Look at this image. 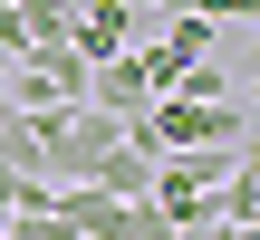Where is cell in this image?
<instances>
[{
    "label": "cell",
    "mask_w": 260,
    "mask_h": 240,
    "mask_svg": "<svg viewBox=\"0 0 260 240\" xmlns=\"http://www.w3.org/2000/svg\"><path fill=\"white\" fill-rule=\"evenodd\" d=\"M0 77H10V106H77V96H87V58H77L68 38H58V48L10 58Z\"/></svg>",
    "instance_id": "cell-1"
},
{
    "label": "cell",
    "mask_w": 260,
    "mask_h": 240,
    "mask_svg": "<svg viewBox=\"0 0 260 240\" xmlns=\"http://www.w3.org/2000/svg\"><path fill=\"white\" fill-rule=\"evenodd\" d=\"M145 29H154V19H145V10H125V0H77V29H68V48L96 67V58H125Z\"/></svg>",
    "instance_id": "cell-2"
},
{
    "label": "cell",
    "mask_w": 260,
    "mask_h": 240,
    "mask_svg": "<svg viewBox=\"0 0 260 240\" xmlns=\"http://www.w3.org/2000/svg\"><path fill=\"white\" fill-rule=\"evenodd\" d=\"M68 29H77V0H0V58L58 48Z\"/></svg>",
    "instance_id": "cell-3"
},
{
    "label": "cell",
    "mask_w": 260,
    "mask_h": 240,
    "mask_svg": "<svg viewBox=\"0 0 260 240\" xmlns=\"http://www.w3.org/2000/svg\"><path fill=\"white\" fill-rule=\"evenodd\" d=\"M87 106H96V115H116V125H135V115L154 106V77L135 67V48H125V58H96V67H87Z\"/></svg>",
    "instance_id": "cell-4"
},
{
    "label": "cell",
    "mask_w": 260,
    "mask_h": 240,
    "mask_svg": "<svg viewBox=\"0 0 260 240\" xmlns=\"http://www.w3.org/2000/svg\"><path fill=\"white\" fill-rule=\"evenodd\" d=\"M154 164H164L154 144H135V135H116V144H106V164H96L87 183H96L106 202H145V192H154Z\"/></svg>",
    "instance_id": "cell-5"
},
{
    "label": "cell",
    "mask_w": 260,
    "mask_h": 240,
    "mask_svg": "<svg viewBox=\"0 0 260 240\" xmlns=\"http://www.w3.org/2000/svg\"><path fill=\"white\" fill-rule=\"evenodd\" d=\"M0 164L39 173V115H29V106H10V115H0Z\"/></svg>",
    "instance_id": "cell-6"
},
{
    "label": "cell",
    "mask_w": 260,
    "mask_h": 240,
    "mask_svg": "<svg viewBox=\"0 0 260 240\" xmlns=\"http://www.w3.org/2000/svg\"><path fill=\"white\" fill-rule=\"evenodd\" d=\"M125 10H145V19H174V10H193V0H125Z\"/></svg>",
    "instance_id": "cell-7"
},
{
    "label": "cell",
    "mask_w": 260,
    "mask_h": 240,
    "mask_svg": "<svg viewBox=\"0 0 260 240\" xmlns=\"http://www.w3.org/2000/svg\"><path fill=\"white\" fill-rule=\"evenodd\" d=\"M241 96H251V106H260V58H251V67H241Z\"/></svg>",
    "instance_id": "cell-8"
},
{
    "label": "cell",
    "mask_w": 260,
    "mask_h": 240,
    "mask_svg": "<svg viewBox=\"0 0 260 240\" xmlns=\"http://www.w3.org/2000/svg\"><path fill=\"white\" fill-rule=\"evenodd\" d=\"M0 115H10V77H0Z\"/></svg>",
    "instance_id": "cell-9"
},
{
    "label": "cell",
    "mask_w": 260,
    "mask_h": 240,
    "mask_svg": "<svg viewBox=\"0 0 260 240\" xmlns=\"http://www.w3.org/2000/svg\"><path fill=\"white\" fill-rule=\"evenodd\" d=\"M241 19H251V29H260V0H251V10H241Z\"/></svg>",
    "instance_id": "cell-10"
},
{
    "label": "cell",
    "mask_w": 260,
    "mask_h": 240,
    "mask_svg": "<svg viewBox=\"0 0 260 240\" xmlns=\"http://www.w3.org/2000/svg\"><path fill=\"white\" fill-rule=\"evenodd\" d=\"M241 240H260V231H241Z\"/></svg>",
    "instance_id": "cell-11"
},
{
    "label": "cell",
    "mask_w": 260,
    "mask_h": 240,
    "mask_svg": "<svg viewBox=\"0 0 260 240\" xmlns=\"http://www.w3.org/2000/svg\"><path fill=\"white\" fill-rule=\"evenodd\" d=\"M0 67H10V58H0Z\"/></svg>",
    "instance_id": "cell-12"
}]
</instances>
